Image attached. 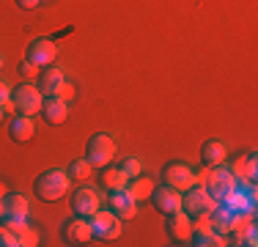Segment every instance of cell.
<instances>
[{
	"label": "cell",
	"mask_w": 258,
	"mask_h": 247,
	"mask_svg": "<svg viewBox=\"0 0 258 247\" xmlns=\"http://www.w3.org/2000/svg\"><path fill=\"white\" fill-rule=\"evenodd\" d=\"M17 72H20V77H22V80H33V77H39V74H41L39 66H36V64H30L28 58L22 60L20 66H17Z\"/></svg>",
	"instance_id": "d4e9b609"
},
{
	"label": "cell",
	"mask_w": 258,
	"mask_h": 247,
	"mask_svg": "<svg viewBox=\"0 0 258 247\" xmlns=\"http://www.w3.org/2000/svg\"><path fill=\"white\" fill-rule=\"evenodd\" d=\"M201 159H204V165H209V168L223 165L225 159H228V146H225L223 140H206V143L201 146Z\"/></svg>",
	"instance_id": "e0dca14e"
},
{
	"label": "cell",
	"mask_w": 258,
	"mask_h": 247,
	"mask_svg": "<svg viewBox=\"0 0 258 247\" xmlns=\"http://www.w3.org/2000/svg\"><path fill=\"white\" fill-rule=\"evenodd\" d=\"M41 85H39V91L44 96H55V91H58V85L63 83V72L58 69V66H44V69H41Z\"/></svg>",
	"instance_id": "ac0fdd59"
},
{
	"label": "cell",
	"mask_w": 258,
	"mask_h": 247,
	"mask_svg": "<svg viewBox=\"0 0 258 247\" xmlns=\"http://www.w3.org/2000/svg\"><path fill=\"white\" fill-rule=\"evenodd\" d=\"M28 198L22 193H6L0 201V214L3 217H28Z\"/></svg>",
	"instance_id": "2e32d148"
},
{
	"label": "cell",
	"mask_w": 258,
	"mask_h": 247,
	"mask_svg": "<svg viewBox=\"0 0 258 247\" xmlns=\"http://www.w3.org/2000/svg\"><path fill=\"white\" fill-rule=\"evenodd\" d=\"M189 244H198V247H225V236L220 231H204V233H192Z\"/></svg>",
	"instance_id": "44dd1931"
},
{
	"label": "cell",
	"mask_w": 258,
	"mask_h": 247,
	"mask_svg": "<svg viewBox=\"0 0 258 247\" xmlns=\"http://www.w3.org/2000/svg\"><path fill=\"white\" fill-rule=\"evenodd\" d=\"M91 222V231H94V239H102V242H113V239H118L121 236V220L115 217L113 212H94L88 217Z\"/></svg>",
	"instance_id": "5b68a950"
},
{
	"label": "cell",
	"mask_w": 258,
	"mask_h": 247,
	"mask_svg": "<svg viewBox=\"0 0 258 247\" xmlns=\"http://www.w3.org/2000/svg\"><path fill=\"white\" fill-rule=\"evenodd\" d=\"M39 3H41V0H17V6H20L22 11H33Z\"/></svg>",
	"instance_id": "f1b7e54d"
},
{
	"label": "cell",
	"mask_w": 258,
	"mask_h": 247,
	"mask_svg": "<svg viewBox=\"0 0 258 247\" xmlns=\"http://www.w3.org/2000/svg\"><path fill=\"white\" fill-rule=\"evenodd\" d=\"M69 187H72V176H69V170H63V168H50V170L39 173L36 181H33L36 198H41V201H47V203L60 201V198L69 193Z\"/></svg>",
	"instance_id": "6da1fadb"
},
{
	"label": "cell",
	"mask_w": 258,
	"mask_h": 247,
	"mask_svg": "<svg viewBox=\"0 0 258 247\" xmlns=\"http://www.w3.org/2000/svg\"><path fill=\"white\" fill-rule=\"evenodd\" d=\"M121 170H124L126 178H135V176H140V173H143V162H140L138 157H129V159H124Z\"/></svg>",
	"instance_id": "603a6c76"
},
{
	"label": "cell",
	"mask_w": 258,
	"mask_h": 247,
	"mask_svg": "<svg viewBox=\"0 0 258 247\" xmlns=\"http://www.w3.org/2000/svg\"><path fill=\"white\" fill-rule=\"evenodd\" d=\"M3 195H6V187H3V184H0V201H3Z\"/></svg>",
	"instance_id": "4dcf8cb0"
},
{
	"label": "cell",
	"mask_w": 258,
	"mask_h": 247,
	"mask_svg": "<svg viewBox=\"0 0 258 247\" xmlns=\"http://www.w3.org/2000/svg\"><path fill=\"white\" fill-rule=\"evenodd\" d=\"M36 244H39V233L28 225L25 231L20 233V247H36Z\"/></svg>",
	"instance_id": "4316f807"
},
{
	"label": "cell",
	"mask_w": 258,
	"mask_h": 247,
	"mask_svg": "<svg viewBox=\"0 0 258 247\" xmlns=\"http://www.w3.org/2000/svg\"><path fill=\"white\" fill-rule=\"evenodd\" d=\"M11 102H14V107H17V113H20V115H30V118H33V115L41 110L44 94L39 91V85L22 83L20 88L11 91Z\"/></svg>",
	"instance_id": "3957f363"
},
{
	"label": "cell",
	"mask_w": 258,
	"mask_h": 247,
	"mask_svg": "<svg viewBox=\"0 0 258 247\" xmlns=\"http://www.w3.org/2000/svg\"><path fill=\"white\" fill-rule=\"evenodd\" d=\"M107 209L118 220H132L135 214H138V203L132 201V195H129L126 190H113L107 198Z\"/></svg>",
	"instance_id": "4fadbf2b"
},
{
	"label": "cell",
	"mask_w": 258,
	"mask_h": 247,
	"mask_svg": "<svg viewBox=\"0 0 258 247\" xmlns=\"http://www.w3.org/2000/svg\"><path fill=\"white\" fill-rule=\"evenodd\" d=\"M41 115H44L47 124H52V127H58V124H63L66 118H69V104L60 102L58 96H47L44 102H41Z\"/></svg>",
	"instance_id": "5bb4252c"
},
{
	"label": "cell",
	"mask_w": 258,
	"mask_h": 247,
	"mask_svg": "<svg viewBox=\"0 0 258 247\" xmlns=\"http://www.w3.org/2000/svg\"><path fill=\"white\" fill-rule=\"evenodd\" d=\"M3 115H6V113H3V107H0V121H3Z\"/></svg>",
	"instance_id": "1f68e13d"
},
{
	"label": "cell",
	"mask_w": 258,
	"mask_h": 247,
	"mask_svg": "<svg viewBox=\"0 0 258 247\" xmlns=\"http://www.w3.org/2000/svg\"><path fill=\"white\" fill-rule=\"evenodd\" d=\"M55 96H58L60 102H66V104H69L72 99L77 96V88H75V83H69V80H63V83L58 85V91H55Z\"/></svg>",
	"instance_id": "cb8c5ba5"
},
{
	"label": "cell",
	"mask_w": 258,
	"mask_h": 247,
	"mask_svg": "<svg viewBox=\"0 0 258 247\" xmlns=\"http://www.w3.org/2000/svg\"><path fill=\"white\" fill-rule=\"evenodd\" d=\"M91 173H94V168H91L88 159H75V162L69 165V176L77 178V181H88Z\"/></svg>",
	"instance_id": "7402d4cb"
},
{
	"label": "cell",
	"mask_w": 258,
	"mask_h": 247,
	"mask_svg": "<svg viewBox=\"0 0 258 247\" xmlns=\"http://www.w3.org/2000/svg\"><path fill=\"white\" fill-rule=\"evenodd\" d=\"M60 236L66 239L69 244H88L91 239H94V231H91V222L88 217H77L63 222V228H60Z\"/></svg>",
	"instance_id": "9c48e42d"
},
{
	"label": "cell",
	"mask_w": 258,
	"mask_h": 247,
	"mask_svg": "<svg viewBox=\"0 0 258 247\" xmlns=\"http://www.w3.org/2000/svg\"><path fill=\"white\" fill-rule=\"evenodd\" d=\"M217 201L206 193V187H189L187 195H181V212H187L189 217H198V214H212Z\"/></svg>",
	"instance_id": "8992f818"
},
{
	"label": "cell",
	"mask_w": 258,
	"mask_h": 247,
	"mask_svg": "<svg viewBox=\"0 0 258 247\" xmlns=\"http://www.w3.org/2000/svg\"><path fill=\"white\" fill-rule=\"evenodd\" d=\"M41 3H47V0H41Z\"/></svg>",
	"instance_id": "d6a6232c"
},
{
	"label": "cell",
	"mask_w": 258,
	"mask_h": 247,
	"mask_svg": "<svg viewBox=\"0 0 258 247\" xmlns=\"http://www.w3.org/2000/svg\"><path fill=\"white\" fill-rule=\"evenodd\" d=\"M3 66H6V58H3V52H0V72H3Z\"/></svg>",
	"instance_id": "f546056e"
},
{
	"label": "cell",
	"mask_w": 258,
	"mask_h": 247,
	"mask_svg": "<svg viewBox=\"0 0 258 247\" xmlns=\"http://www.w3.org/2000/svg\"><path fill=\"white\" fill-rule=\"evenodd\" d=\"M0 247H20V236L6 225H0Z\"/></svg>",
	"instance_id": "484cf974"
},
{
	"label": "cell",
	"mask_w": 258,
	"mask_h": 247,
	"mask_svg": "<svg viewBox=\"0 0 258 247\" xmlns=\"http://www.w3.org/2000/svg\"><path fill=\"white\" fill-rule=\"evenodd\" d=\"M99 181H102V187L107 190V193H113V190H124L129 178L124 176V170H121V168H102Z\"/></svg>",
	"instance_id": "ffe728a7"
},
{
	"label": "cell",
	"mask_w": 258,
	"mask_h": 247,
	"mask_svg": "<svg viewBox=\"0 0 258 247\" xmlns=\"http://www.w3.org/2000/svg\"><path fill=\"white\" fill-rule=\"evenodd\" d=\"M9 135H11V140H14V143H30V140H33V135H36L33 118H30V115H20V113H17L14 118H11Z\"/></svg>",
	"instance_id": "9a60e30c"
},
{
	"label": "cell",
	"mask_w": 258,
	"mask_h": 247,
	"mask_svg": "<svg viewBox=\"0 0 258 247\" xmlns=\"http://www.w3.org/2000/svg\"><path fill=\"white\" fill-rule=\"evenodd\" d=\"M115 154H118V146L107 132H96L85 143V159L91 162V168H107Z\"/></svg>",
	"instance_id": "7a4b0ae2"
},
{
	"label": "cell",
	"mask_w": 258,
	"mask_h": 247,
	"mask_svg": "<svg viewBox=\"0 0 258 247\" xmlns=\"http://www.w3.org/2000/svg\"><path fill=\"white\" fill-rule=\"evenodd\" d=\"M168 236L179 244H189V239H192V217L187 212L168 214Z\"/></svg>",
	"instance_id": "7c38bea8"
},
{
	"label": "cell",
	"mask_w": 258,
	"mask_h": 247,
	"mask_svg": "<svg viewBox=\"0 0 258 247\" xmlns=\"http://www.w3.org/2000/svg\"><path fill=\"white\" fill-rule=\"evenodd\" d=\"M124 190L132 195L135 203H140V201H149L151 190H154V181H151V178H146V176H135V178H129V181H126Z\"/></svg>",
	"instance_id": "d6986e66"
},
{
	"label": "cell",
	"mask_w": 258,
	"mask_h": 247,
	"mask_svg": "<svg viewBox=\"0 0 258 247\" xmlns=\"http://www.w3.org/2000/svg\"><path fill=\"white\" fill-rule=\"evenodd\" d=\"M6 99H11V85L6 83V80H0V104H3Z\"/></svg>",
	"instance_id": "83f0119b"
},
{
	"label": "cell",
	"mask_w": 258,
	"mask_h": 247,
	"mask_svg": "<svg viewBox=\"0 0 258 247\" xmlns=\"http://www.w3.org/2000/svg\"><path fill=\"white\" fill-rule=\"evenodd\" d=\"M55 58H58V47H55L52 39H36L33 44L28 47V60H30V64H36L39 69L52 66Z\"/></svg>",
	"instance_id": "30bf717a"
},
{
	"label": "cell",
	"mask_w": 258,
	"mask_h": 247,
	"mask_svg": "<svg viewBox=\"0 0 258 247\" xmlns=\"http://www.w3.org/2000/svg\"><path fill=\"white\" fill-rule=\"evenodd\" d=\"M99 203H102V198L96 190L80 187L75 193V198H72V212H75L77 217H91L94 212H99Z\"/></svg>",
	"instance_id": "8fae6325"
},
{
	"label": "cell",
	"mask_w": 258,
	"mask_h": 247,
	"mask_svg": "<svg viewBox=\"0 0 258 247\" xmlns=\"http://www.w3.org/2000/svg\"><path fill=\"white\" fill-rule=\"evenodd\" d=\"M162 181L168 184V187L184 193V190L192 187V168H189L187 162H168L162 168Z\"/></svg>",
	"instance_id": "52a82bcc"
},
{
	"label": "cell",
	"mask_w": 258,
	"mask_h": 247,
	"mask_svg": "<svg viewBox=\"0 0 258 247\" xmlns=\"http://www.w3.org/2000/svg\"><path fill=\"white\" fill-rule=\"evenodd\" d=\"M149 201L154 203V209H159L162 214H173V212H181V193L173 187H168V184H162V187H154L149 195Z\"/></svg>",
	"instance_id": "ba28073f"
},
{
	"label": "cell",
	"mask_w": 258,
	"mask_h": 247,
	"mask_svg": "<svg viewBox=\"0 0 258 247\" xmlns=\"http://www.w3.org/2000/svg\"><path fill=\"white\" fill-rule=\"evenodd\" d=\"M236 184L239 181L233 178L231 168H225V165H214V168L209 170V178H206V193L212 195L217 203H223Z\"/></svg>",
	"instance_id": "277c9868"
}]
</instances>
